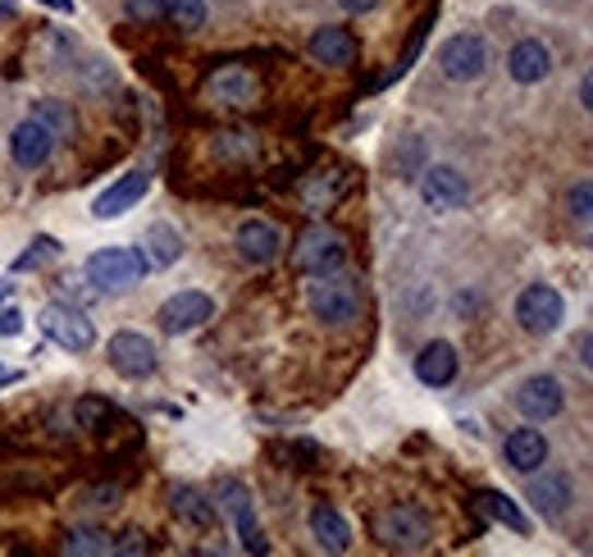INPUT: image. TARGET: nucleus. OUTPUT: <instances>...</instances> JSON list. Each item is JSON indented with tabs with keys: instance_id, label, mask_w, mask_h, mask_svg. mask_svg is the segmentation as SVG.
I'll list each match as a JSON object with an SVG mask.
<instances>
[{
	"instance_id": "obj_5",
	"label": "nucleus",
	"mask_w": 593,
	"mask_h": 557,
	"mask_svg": "<svg viewBox=\"0 0 593 557\" xmlns=\"http://www.w3.org/2000/svg\"><path fill=\"white\" fill-rule=\"evenodd\" d=\"M37 320H41V334L64 352H87L96 343V324L79 307H69V301H46Z\"/></svg>"
},
{
	"instance_id": "obj_3",
	"label": "nucleus",
	"mask_w": 593,
	"mask_h": 557,
	"mask_svg": "<svg viewBox=\"0 0 593 557\" xmlns=\"http://www.w3.org/2000/svg\"><path fill=\"white\" fill-rule=\"evenodd\" d=\"M375 530H379V544L398 548V553H420L434 540V521L420 502H393V508L375 521Z\"/></svg>"
},
{
	"instance_id": "obj_27",
	"label": "nucleus",
	"mask_w": 593,
	"mask_h": 557,
	"mask_svg": "<svg viewBox=\"0 0 593 557\" xmlns=\"http://www.w3.org/2000/svg\"><path fill=\"white\" fill-rule=\"evenodd\" d=\"M60 257V242L56 238H33V247L23 251V257H14V274H33V270H41L46 261H56Z\"/></svg>"
},
{
	"instance_id": "obj_1",
	"label": "nucleus",
	"mask_w": 593,
	"mask_h": 557,
	"mask_svg": "<svg viewBox=\"0 0 593 557\" xmlns=\"http://www.w3.org/2000/svg\"><path fill=\"white\" fill-rule=\"evenodd\" d=\"M306 301H311V316L324 320V324H352L366 307V293L352 274L343 270H329V274H311L306 284Z\"/></svg>"
},
{
	"instance_id": "obj_18",
	"label": "nucleus",
	"mask_w": 593,
	"mask_h": 557,
	"mask_svg": "<svg viewBox=\"0 0 593 557\" xmlns=\"http://www.w3.org/2000/svg\"><path fill=\"white\" fill-rule=\"evenodd\" d=\"M525 498L534 502V512L544 517V521H557L566 508H571V479H566V475H553V471H544V475L530 471V489H525Z\"/></svg>"
},
{
	"instance_id": "obj_41",
	"label": "nucleus",
	"mask_w": 593,
	"mask_h": 557,
	"mask_svg": "<svg viewBox=\"0 0 593 557\" xmlns=\"http://www.w3.org/2000/svg\"><path fill=\"white\" fill-rule=\"evenodd\" d=\"M10 297V284H5V278H0V301H5Z\"/></svg>"
},
{
	"instance_id": "obj_19",
	"label": "nucleus",
	"mask_w": 593,
	"mask_h": 557,
	"mask_svg": "<svg viewBox=\"0 0 593 557\" xmlns=\"http://www.w3.org/2000/svg\"><path fill=\"white\" fill-rule=\"evenodd\" d=\"M502 458H507L511 471H521V475L538 471V466L548 462V439H544V429H511L507 443H502Z\"/></svg>"
},
{
	"instance_id": "obj_35",
	"label": "nucleus",
	"mask_w": 593,
	"mask_h": 557,
	"mask_svg": "<svg viewBox=\"0 0 593 557\" xmlns=\"http://www.w3.org/2000/svg\"><path fill=\"white\" fill-rule=\"evenodd\" d=\"M23 329V311L19 307H0V339H14Z\"/></svg>"
},
{
	"instance_id": "obj_12",
	"label": "nucleus",
	"mask_w": 593,
	"mask_h": 557,
	"mask_svg": "<svg viewBox=\"0 0 593 557\" xmlns=\"http://www.w3.org/2000/svg\"><path fill=\"white\" fill-rule=\"evenodd\" d=\"M515 412H521L525 420H553V416H561V407H566V389H561V379H553V375H530L521 389H515Z\"/></svg>"
},
{
	"instance_id": "obj_23",
	"label": "nucleus",
	"mask_w": 593,
	"mask_h": 557,
	"mask_svg": "<svg viewBox=\"0 0 593 557\" xmlns=\"http://www.w3.org/2000/svg\"><path fill=\"white\" fill-rule=\"evenodd\" d=\"M169 512L183 525H192V530H211L215 525V502L205 498L201 489H192V485H174L169 489Z\"/></svg>"
},
{
	"instance_id": "obj_29",
	"label": "nucleus",
	"mask_w": 593,
	"mask_h": 557,
	"mask_svg": "<svg viewBox=\"0 0 593 557\" xmlns=\"http://www.w3.org/2000/svg\"><path fill=\"white\" fill-rule=\"evenodd\" d=\"M69 557H83V553H110V535H100V530H73V535L60 544Z\"/></svg>"
},
{
	"instance_id": "obj_14",
	"label": "nucleus",
	"mask_w": 593,
	"mask_h": 557,
	"mask_svg": "<svg viewBox=\"0 0 593 557\" xmlns=\"http://www.w3.org/2000/svg\"><path fill=\"white\" fill-rule=\"evenodd\" d=\"M50 146H56V133H50L41 119H23L10 133V156L19 169H41L50 161Z\"/></svg>"
},
{
	"instance_id": "obj_13",
	"label": "nucleus",
	"mask_w": 593,
	"mask_h": 557,
	"mask_svg": "<svg viewBox=\"0 0 593 557\" xmlns=\"http://www.w3.org/2000/svg\"><path fill=\"white\" fill-rule=\"evenodd\" d=\"M146 192H151V174H146V169H128L123 179H115L106 192L92 201V215H96V220H119L123 211H133Z\"/></svg>"
},
{
	"instance_id": "obj_36",
	"label": "nucleus",
	"mask_w": 593,
	"mask_h": 557,
	"mask_svg": "<svg viewBox=\"0 0 593 557\" xmlns=\"http://www.w3.org/2000/svg\"><path fill=\"white\" fill-rule=\"evenodd\" d=\"M580 100H584V110L593 115V64H589L584 79H580Z\"/></svg>"
},
{
	"instance_id": "obj_28",
	"label": "nucleus",
	"mask_w": 593,
	"mask_h": 557,
	"mask_svg": "<svg viewBox=\"0 0 593 557\" xmlns=\"http://www.w3.org/2000/svg\"><path fill=\"white\" fill-rule=\"evenodd\" d=\"M119 416H115V407H110V402L106 398H83L79 402V425L83 429H96V435H100V429H110Z\"/></svg>"
},
{
	"instance_id": "obj_34",
	"label": "nucleus",
	"mask_w": 593,
	"mask_h": 557,
	"mask_svg": "<svg viewBox=\"0 0 593 557\" xmlns=\"http://www.w3.org/2000/svg\"><path fill=\"white\" fill-rule=\"evenodd\" d=\"M146 535H138V530H123V535L110 540V553H146Z\"/></svg>"
},
{
	"instance_id": "obj_7",
	"label": "nucleus",
	"mask_w": 593,
	"mask_h": 557,
	"mask_svg": "<svg viewBox=\"0 0 593 557\" xmlns=\"http://www.w3.org/2000/svg\"><path fill=\"white\" fill-rule=\"evenodd\" d=\"M215 498H220L224 517L234 521L242 548H247V553H270V544H265V535H261V521H256V498H251V489L242 485V479H224Z\"/></svg>"
},
{
	"instance_id": "obj_32",
	"label": "nucleus",
	"mask_w": 593,
	"mask_h": 557,
	"mask_svg": "<svg viewBox=\"0 0 593 557\" xmlns=\"http://www.w3.org/2000/svg\"><path fill=\"white\" fill-rule=\"evenodd\" d=\"M123 14L138 23H156L165 14V0H123Z\"/></svg>"
},
{
	"instance_id": "obj_9",
	"label": "nucleus",
	"mask_w": 593,
	"mask_h": 557,
	"mask_svg": "<svg viewBox=\"0 0 593 557\" xmlns=\"http://www.w3.org/2000/svg\"><path fill=\"white\" fill-rule=\"evenodd\" d=\"M106 357H110V366L123 379H146V375H156V366H161L156 343H151L146 334H138V329H119V334L106 343Z\"/></svg>"
},
{
	"instance_id": "obj_16",
	"label": "nucleus",
	"mask_w": 593,
	"mask_h": 557,
	"mask_svg": "<svg viewBox=\"0 0 593 557\" xmlns=\"http://www.w3.org/2000/svg\"><path fill=\"white\" fill-rule=\"evenodd\" d=\"M256 79L242 69V64H224V69H215L211 79H205V96L215 100V106H251L256 100Z\"/></svg>"
},
{
	"instance_id": "obj_20",
	"label": "nucleus",
	"mask_w": 593,
	"mask_h": 557,
	"mask_svg": "<svg viewBox=\"0 0 593 557\" xmlns=\"http://www.w3.org/2000/svg\"><path fill=\"white\" fill-rule=\"evenodd\" d=\"M456 347L452 343H443V339H434V343H425L420 347V357H416V379L420 384H429V389H443V384H452L456 379Z\"/></svg>"
},
{
	"instance_id": "obj_38",
	"label": "nucleus",
	"mask_w": 593,
	"mask_h": 557,
	"mask_svg": "<svg viewBox=\"0 0 593 557\" xmlns=\"http://www.w3.org/2000/svg\"><path fill=\"white\" fill-rule=\"evenodd\" d=\"M580 357H584V366L593 370V334H584V343H580Z\"/></svg>"
},
{
	"instance_id": "obj_10",
	"label": "nucleus",
	"mask_w": 593,
	"mask_h": 557,
	"mask_svg": "<svg viewBox=\"0 0 593 557\" xmlns=\"http://www.w3.org/2000/svg\"><path fill=\"white\" fill-rule=\"evenodd\" d=\"M420 201L429 211H461L471 201V183L466 174L452 165H429L420 169Z\"/></svg>"
},
{
	"instance_id": "obj_8",
	"label": "nucleus",
	"mask_w": 593,
	"mask_h": 557,
	"mask_svg": "<svg viewBox=\"0 0 593 557\" xmlns=\"http://www.w3.org/2000/svg\"><path fill=\"white\" fill-rule=\"evenodd\" d=\"M438 69H443L452 83H475V79H484V69H488V46H484V37H475V33L448 37L443 46H438Z\"/></svg>"
},
{
	"instance_id": "obj_22",
	"label": "nucleus",
	"mask_w": 593,
	"mask_h": 557,
	"mask_svg": "<svg viewBox=\"0 0 593 557\" xmlns=\"http://www.w3.org/2000/svg\"><path fill=\"white\" fill-rule=\"evenodd\" d=\"M311 535L324 553H347L352 548V525L339 508H329V502H316L311 508Z\"/></svg>"
},
{
	"instance_id": "obj_6",
	"label": "nucleus",
	"mask_w": 593,
	"mask_h": 557,
	"mask_svg": "<svg viewBox=\"0 0 593 557\" xmlns=\"http://www.w3.org/2000/svg\"><path fill=\"white\" fill-rule=\"evenodd\" d=\"M515 320H521L525 334H557L566 320V301L553 284H530L515 297Z\"/></svg>"
},
{
	"instance_id": "obj_2",
	"label": "nucleus",
	"mask_w": 593,
	"mask_h": 557,
	"mask_svg": "<svg viewBox=\"0 0 593 557\" xmlns=\"http://www.w3.org/2000/svg\"><path fill=\"white\" fill-rule=\"evenodd\" d=\"M83 270H87L96 293L115 297V293L138 288L142 278H146V257H142L138 247H100V251H92V257H87Z\"/></svg>"
},
{
	"instance_id": "obj_4",
	"label": "nucleus",
	"mask_w": 593,
	"mask_h": 557,
	"mask_svg": "<svg viewBox=\"0 0 593 557\" xmlns=\"http://www.w3.org/2000/svg\"><path fill=\"white\" fill-rule=\"evenodd\" d=\"M293 261L301 274H329V270H343L347 261V238L339 229H329V224H311L301 238H297V251Z\"/></svg>"
},
{
	"instance_id": "obj_33",
	"label": "nucleus",
	"mask_w": 593,
	"mask_h": 557,
	"mask_svg": "<svg viewBox=\"0 0 593 557\" xmlns=\"http://www.w3.org/2000/svg\"><path fill=\"white\" fill-rule=\"evenodd\" d=\"M123 498V489L119 485H96V489H87V508H115V502Z\"/></svg>"
},
{
	"instance_id": "obj_15",
	"label": "nucleus",
	"mask_w": 593,
	"mask_h": 557,
	"mask_svg": "<svg viewBox=\"0 0 593 557\" xmlns=\"http://www.w3.org/2000/svg\"><path fill=\"white\" fill-rule=\"evenodd\" d=\"M238 257L247 265H274L278 261V251H283V234L274 229L270 220H247L238 224Z\"/></svg>"
},
{
	"instance_id": "obj_21",
	"label": "nucleus",
	"mask_w": 593,
	"mask_h": 557,
	"mask_svg": "<svg viewBox=\"0 0 593 557\" xmlns=\"http://www.w3.org/2000/svg\"><path fill=\"white\" fill-rule=\"evenodd\" d=\"M311 60L329 64V69H347L356 60V37L347 28H333V23H324V28L311 33Z\"/></svg>"
},
{
	"instance_id": "obj_17",
	"label": "nucleus",
	"mask_w": 593,
	"mask_h": 557,
	"mask_svg": "<svg viewBox=\"0 0 593 557\" xmlns=\"http://www.w3.org/2000/svg\"><path fill=\"white\" fill-rule=\"evenodd\" d=\"M507 73H511L515 83H525V87L544 83L548 73H553V50H548L544 42H534V37L515 42V46H511V56H507Z\"/></svg>"
},
{
	"instance_id": "obj_37",
	"label": "nucleus",
	"mask_w": 593,
	"mask_h": 557,
	"mask_svg": "<svg viewBox=\"0 0 593 557\" xmlns=\"http://www.w3.org/2000/svg\"><path fill=\"white\" fill-rule=\"evenodd\" d=\"M339 5H343L347 14H370V10L379 5V0H339Z\"/></svg>"
},
{
	"instance_id": "obj_40",
	"label": "nucleus",
	"mask_w": 593,
	"mask_h": 557,
	"mask_svg": "<svg viewBox=\"0 0 593 557\" xmlns=\"http://www.w3.org/2000/svg\"><path fill=\"white\" fill-rule=\"evenodd\" d=\"M5 384H19V375H14V370H5V366H0V389H5Z\"/></svg>"
},
{
	"instance_id": "obj_39",
	"label": "nucleus",
	"mask_w": 593,
	"mask_h": 557,
	"mask_svg": "<svg viewBox=\"0 0 593 557\" xmlns=\"http://www.w3.org/2000/svg\"><path fill=\"white\" fill-rule=\"evenodd\" d=\"M41 5H50L56 14H73V0H41Z\"/></svg>"
},
{
	"instance_id": "obj_24",
	"label": "nucleus",
	"mask_w": 593,
	"mask_h": 557,
	"mask_svg": "<svg viewBox=\"0 0 593 557\" xmlns=\"http://www.w3.org/2000/svg\"><path fill=\"white\" fill-rule=\"evenodd\" d=\"M178 257H183V238H178L174 224H151L146 229V265H178Z\"/></svg>"
},
{
	"instance_id": "obj_30",
	"label": "nucleus",
	"mask_w": 593,
	"mask_h": 557,
	"mask_svg": "<svg viewBox=\"0 0 593 557\" xmlns=\"http://www.w3.org/2000/svg\"><path fill=\"white\" fill-rule=\"evenodd\" d=\"M566 206H571V220L593 224V179L576 183V188H571V197H566Z\"/></svg>"
},
{
	"instance_id": "obj_25",
	"label": "nucleus",
	"mask_w": 593,
	"mask_h": 557,
	"mask_svg": "<svg viewBox=\"0 0 593 557\" xmlns=\"http://www.w3.org/2000/svg\"><path fill=\"white\" fill-rule=\"evenodd\" d=\"M475 502H479V512H484L488 521H498V525L515 530V535H525V530H530L525 512H521V508H515V502H511L507 494H498V489H488V494H479Z\"/></svg>"
},
{
	"instance_id": "obj_11",
	"label": "nucleus",
	"mask_w": 593,
	"mask_h": 557,
	"mask_svg": "<svg viewBox=\"0 0 593 557\" xmlns=\"http://www.w3.org/2000/svg\"><path fill=\"white\" fill-rule=\"evenodd\" d=\"M156 320H161V329H165L169 339H183V334H192V329L215 320V301L205 297V293H174L165 307H161Z\"/></svg>"
},
{
	"instance_id": "obj_26",
	"label": "nucleus",
	"mask_w": 593,
	"mask_h": 557,
	"mask_svg": "<svg viewBox=\"0 0 593 557\" xmlns=\"http://www.w3.org/2000/svg\"><path fill=\"white\" fill-rule=\"evenodd\" d=\"M165 14H169L174 28H183V33L205 28V19H211V10H205V0H165Z\"/></svg>"
},
{
	"instance_id": "obj_31",
	"label": "nucleus",
	"mask_w": 593,
	"mask_h": 557,
	"mask_svg": "<svg viewBox=\"0 0 593 557\" xmlns=\"http://www.w3.org/2000/svg\"><path fill=\"white\" fill-rule=\"evenodd\" d=\"M33 119H41L50 133H56V129H60V133H69V129H73L69 110H64V106H56V100H37V115H33Z\"/></svg>"
}]
</instances>
